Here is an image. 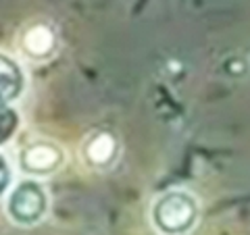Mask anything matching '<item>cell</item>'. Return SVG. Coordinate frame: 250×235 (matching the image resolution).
Instances as JSON below:
<instances>
[{
	"instance_id": "cell-1",
	"label": "cell",
	"mask_w": 250,
	"mask_h": 235,
	"mask_svg": "<svg viewBox=\"0 0 250 235\" xmlns=\"http://www.w3.org/2000/svg\"><path fill=\"white\" fill-rule=\"evenodd\" d=\"M200 202L190 190L171 187L154 196L148 218L159 235H192L200 223Z\"/></svg>"
},
{
	"instance_id": "cell-2",
	"label": "cell",
	"mask_w": 250,
	"mask_h": 235,
	"mask_svg": "<svg viewBox=\"0 0 250 235\" xmlns=\"http://www.w3.org/2000/svg\"><path fill=\"white\" fill-rule=\"evenodd\" d=\"M4 216L21 229H31L46 221L50 213V194L40 179L21 177L15 179L2 200Z\"/></svg>"
},
{
	"instance_id": "cell-3",
	"label": "cell",
	"mask_w": 250,
	"mask_h": 235,
	"mask_svg": "<svg viewBox=\"0 0 250 235\" xmlns=\"http://www.w3.org/2000/svg\"><path fill=\"white\" fill-rule=\"evenodd\" d=\"M65 162H67L65 148L46 137L31 139L17 152V167L23 173V177H34L40 179V181L46 177L57 175L65 167Z\"/></svg>"
},
{
	"instance_id": "cell-4",
	"label": "cell",
	"mask_w": 250,
	"mask_h": 235,
	"mask_svg": "<svg viewBox=\"0 0 250 235\" xmlns=\"http://www.w3.org/2000/svg\"><path fill=\"white\" fill-rule=\"evenodd\" d=\"M19 52L29 62H46L59 50V34L48 21L36 19L27 23L19 34Z\"/></svg>"
},
{
	"instance_id": "cell-5",
	"label": "cell",
	"mask_w": 250,
	"mask_h": 235,
	"mask_svg": "<svg viewBox=\"0 0 250 235\" xmlns=\"http://www.w3.org/2000/svg\"><path fill=\"white\" fill-rule=\"evenodd\" d=\"M121 142L113 131L96 129L83 139L80 148L82 162L92 171H111L119 160Z\"/></svg>"
},
{
	"instance_id": "cell-6",
	"label": "cell",
	"mask_w": 250,
	"mask_h": 235,
	"mask_svg": "<svg viewBox=\"0 0 250 235\" xmlns=\"http://www.w3.org/2000/svg\"><path fill=\"white\" fill-rule=\"evenodd\" d=\"M27 90V73L21 60L0 50V104H15Z\"/></svg>"
},
{
	"instance_id": "cell-7",
	"label": "cell",
	"mask_w": 250,
	"mask_h": 235,
	"mask_svg": "<svg viewBox=\"0 0 250 235\" xmlns=\"http://www.w3.org/2000/svg\"><path fill=\"white\" fill-rule=\"evenodd\" d=\"M21 127V115L15 104H0V150L17 136Z\"/></svg>"
},
{
	"instance_id": "cell-8",
	"label": "cell",
	"mask_w": 250,
	"mask_h": 235,
	"mask_svg": "<svg viewBox=\"0 0 250 235\" xmlns=\"http://www.w3.org/2000/svg\"><path fill=\"white\" fill-rule=\"evenodd\" d=\"M15 183V169L11 158L0 150V200H4L6 192L11 190V185Z\"/></svg>"
}]
</instances>
